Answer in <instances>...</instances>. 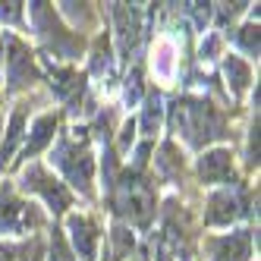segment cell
<instances>
[{
  "instance_id": "cell-3",
  "label": "cell",
  "mask_w": 261,
  "mask_h": 261,
  "mask_svg": "<svg viewBox=\"0 0 261 261\" xmlns=\"http://www.w3.org/2000/svg\"><path fill=\"white\" fill-rule=\"evenodd\" d=\"M54 164H57V170L66 176V182L72 189H79L85 198L91 195V182H95V154H91L88 142H76L69 136H60L57 148H54Z\"/></svg>"
},
{
  "instance_id": "cell-21",
  "label": "cell",
  "mask_w": 261,
  "mask_h": 261,
  "mask_svg": "<svg viewBox=\"0 0 261 261\" xmlns=\"http://www.w3.org/2000/svg\"><path fill=\"white\" fill-rule=\"evenodd\" d=\"M22 10L25 4H0V22H22Z\"/></svg>"
},
{
  "instance_id": "cell-25",
  "label": "cell",
  "mask_w": 261,
  "mask_h": 261,
  "mask_svg": "<svg viewBox=\"0 0 261 261\" xmlns=\"http://www.w3.org/2000/svg\"><path fill=\"white\" fill-rule=\"evenodd\" d=\"M217 50H220V35H211V38L201 44V57H214Z\"/></svg>"
},
{
  "instance_id": "cell-6",
  "label": "cell",
  "mask_w": 261,
  "mask_h": 261,
  "mask_svg": "<svg viewBox=\"0 0 261 261\" xmlns=\"http://www.w3.org/2000/svg\"><path fill=\"white\" fill-rule=\"evenodd\" d=\"M246 192L236 189V186H220L208 195L204 201V223L208 227H230L246 214Z\"/></svg>"
},
{
  "instance_id": "cell-22",
  "label": "cell",
  "mask_w": 261,
  "mask_h": 261,
  "mask_svg": "<svg viewBox=\"0 0 261 261\" xmlns=\"http://www.w3.org/2000/svg\"><path fill=\"white\" fill-rule=\"evenodd\" d=\"M139 82H142V69H133V76L126 79V101L136 104V91H139Z\"/></svg>"
},
{
  "instance_id": "cell-15",
  "label": "cell",
  "mask_w": 261,
  "mask_h": 261,
  "mask_svg": "<svg viewBox=\"0 0 261 261\" xmlns=\"http://www.w3.org/2000/svg\"><path fill=\"white\" fill-rule=\"evenodd\" d=\"M223 79H227L230 95L242 98L246 88H249V82H252V63L236 57V54H227V60H223Z\"/></svg>"
},
{
  "instance_id": "cell-7",
  "label": "cell",
  "mask_w": 261,
  "mask_h": 261,
  "mask_svg": "<svg viewBox=\"0 0 261 261\" xmlns=\"http://www.w3.org/2000/svg\"><path fill=\"white\" fill-rule=\"evenodd\" d=\"M4 44H7V82H10V91L35 85L41 79V69L35 63V54L25 47V41L13 38V35H4Z\"/></svg>"
},
{
  "instance_id": "cell-23",
  "label": "cell",
  "mask_w": 261,
  "mask_h": 261,
  "mask_svg": "<svg viewBox=\"0 0 261 261\" xmlns=\"http://www.w3.org/2000/svg\"><path fill=\"white\" fill-rule=\"evenodd\" d=\"M249 164L258 167V120H255V126L249 129Z\"/></svg>"
},
{
  "instance_id": "cell-19",
  "label": "cell",
  "mask_w": 261,
  "mask_h": 261,
  "mask_svg": "<svg viewBox=\"0 0 261 261\" xmlns=\"http://www.w3.org/2000/svg\"><path fill=\"white\" fill-rule=\"evenodd\" d=\"M47 261H79L76 255H72L69 242L63 236L60 227H50V239H47Z\"/></svg>"
},
{
  "instance_id": "cell-16",
  "label": "cell",
  "mask_w": 261,
  "mask_h": 261,
  "mask_svg": "<svg viewBox=\"0 0 261 261\" xmlns=\"http://www.w3.org/2000/svg\"><path fill=\"white\" fill-rule=\"evenodd\" d=\"M25 136V104H19L10 114V123H7V139L0 142V167H7L10 158L19 151V142Z\"/></svg>"
},
{
  "instance_id": "cell-1",
  "label": "cell",
  "mask_w": 261,
  "mask_h": 261,
  "mask_svg": "<svg viewBox=\"0 0 261 261\" xmlns=\"http://www.w3.org/2000/svg\"><path fill=\"white\" fill-rule=\"evenodd\" d=\"M170 126L173 133L186 139V145L201 151V148H208L211 142H220L227 136V117L220 114V110L204 101V98H176L170 104Z\"/></svg>"
},
{
  "instance_id": "cell-2",
  "label": "cell",
  "mask_w": 261,
  "mask_h": 261,
  "mask_svg": "<svg viewBox=\"0 0 261 261\" xmlns=\"http://www.w3.org/2000/svg\"><path fill=\"white\" fill-rule=\"evenodd\" d=\"M110 189H114V208L117 214L126 217V223H133V227H142L148 230L154 220V204H158V195H154V186L148 179L139 167L136 170H126L120 182H110Z\"/></svg>"
},
{
  "instance_id": "cell-4",
  "label": "cell",
  "mask_w": 261,
  "mask_h": 261,
  "mask_svg": "<svg viewBox=\"0 0 261 261\" xmlns=\"http://www.w3.org/2000/svg\"><path fill=\"white\" fill-rule=\"evenodd\" d=\"M19 189L22 192H35V195H41V201L47 204V211L50 214H63L69 204H72V192H69V186L60 182L57 176H54V170H47L44 164H25V170L19 176Z\"/></svg>"
},
{
  "instance_id": "cell-24",
  "label": "cell",
  "mask_w": 261,
  "mask_h": 261,
  "mask_svg": "<svg viewBox=\"0 0 261 261\" xmlns=\"http://www.w3.org/2000/svg\"><path fill=\"white\" fill-rule=\"evenodd\" d=\"M0 261H19V246H13V242H0Z\"/></svg>"
},
{
  "instance_id": "cell-11",
  "label": "cell",
  "mask_w": 261,
  "mask_h": 261,
  "mask_svg": "<svg viewBox=\"0 0 261 261\" xmlns=\"http://www.w3.org/2000/svg\"><path fill=\"white\" fill-rule=\"evenodd\" d=\"M114 25H117V50H120V60H129V54L136 50L139 44V32H142V22H139V10L133 4H114Z\"/></svg>"
},
{
  "instance_id": "cell-9",
  "label": "cell",
  "mask_w": 261,
  "mask_h": 261,
  "mask_svg": "<svg viewBox=\"0 0 261 261\" xmlns=\"http://www.w3.org/2000/svg\"><path fill=\"white\" fill-rule=\"evenodd\" d=\"M195 173L204 186H236L230 148H204L198 164H195Z\"/></svg>"
},
{
  "instance_id": "cell-17",
  "label": "cell",
  "mask_w": 261,
  "mask_h": 261,
  "mask_svg": "<svg viewBox=\"0 0 261 261\" xmlns=\"http://www.w3.org/2000/svg\"><path fill=\"white\" fill-rule=\"evenodd\" d=\"M161 123H164V101H161V91H148L145 95V107H142V117H139V129L142 136L151 142L161 133Z\"/></svg>"
},
{
  "instance_id": "cell-13",
  "label": "cell",
  "mask_w": 261,
  "mask_h": 261,
  "mask_svg": "<svg viewBox=\"0 0 261 261\" xmlns=\"http://www.w3.org/2000/svg\"><path fill=\"white\" fill-rule=\"evenodd\" d=\"M50 85L69 110H76L85 98V76L72 66H50Z\"/></svg>"
},
{
  "instance_id": "cell-10",
  "label": "cell",
  "mask_w": 261,
  "mask_h": 261,
  "mask_svg": "<svg viewBox=\"0 0 261 261\" xmlns=\"http://www.w3.org/2000/svg\"><path fill=\"white\" fill-rule=\"evenodd\" d=\"M208 246V261H249L252 258V230L223 233L204 242Z\"/></svg>"
},
{
  "instance_id": "cell-20",
  "label": "cell",
  "mask_w": 261,
  "mask_h": 261,
  "mask_svg": "<svg viewBox=\"0 0 261 261\" xmlns=\"http://www.w3.org/2000/svg\"><path fill=\"white\" fill-rule=\"evenodd\" d=\"M236 44L249 54V57L258 60V50H261V32H258V22H246L236 29Z\"/></svg>"
},
{
  "instance_id": "cell-12",
  "label": "cell",
  "mask_w": 261,
  "mask_h": 261,
  "mask_svg": "<svg viewBox=\"0 0 261 261\" xmlns=\"http://www.w3.org/2000/svg\"><path fill=\"white\" fill-rule=\"evenodd\" d=\"M57 126H60V114H41V117H35L32 133H29L25 142L19 145V161L29 164L32 158H38L44 148L54 142V136H57Z\"/></svg>"
},
{
  "instance_id": "cell-8",
  "label": "cell",
  "mask_w": 261,
  "mask_h": 261,
  "mask_svg": "<svg viewBox=\"0 0 261 261\" xmlns=\"http://www.w3.org/2000/svg\"><path fill=\"white\" fill-rule=\"evenodd\" d=\"M66 242L72 255L79 261H98V249H101V227L88 214H76L72 211L66 217Z\"/></svg>"
},
{
  "instance_id": "cell-18",
  "label": "cell",
  "mask_w": 261,
  "mask_h": 261,
  "mask_svg": "<svg viewBox=\"0 0 261 261\" xmlns=\"http://www.w3.org/2000/svg\"><path fill=\"white\" fill-rule=\"evenodd\" d=\"M110 242H114V249H110L114 261H129V255L136 252V236L129 230V223H114L110 227Z\"/></svg>"
},
{
  "instance_id": "cell-5",
  "label": "cell",
  "mask_w": 261,
  "mask_h": 261,
  "mask_svg": "<svg viewBox=\"0 0 261 261\" xmlns=\"http://www.w3.org/2000/svg\"><path fill=\"white\" fill-rule=\"evenodd\" d=\"M44 227V214L22 195H16L10 186L0 189V236H29Z\"/></svg>"
},
{
  "instance_id": "cell-14",
  "label": "cell",
  "mask_w": 261,
  "mask_h": 261,
  "mask_svg": "<svg viewBox=\"0 0 261 261\" xmlns=\"http://www.w3.org/2000/svg\"><path fill=\"white\" fill-rule=\"evenodd\" d=\"M29 13H32V19H35V25H38V29H44V25L54 29L57 13L50 10V4H29ZM41 35H50V32H41ZM47 41L54 44V54H63V57H72V54H76V35H72V32H60L57 38L50 35Z\"/></svg>"
}]
</instances>
